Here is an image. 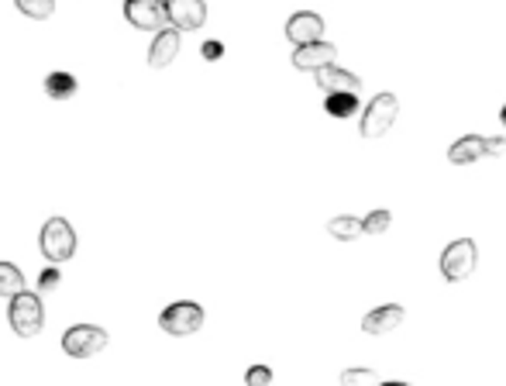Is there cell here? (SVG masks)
<instances>
[{
  "label": "cell",
  "mask_w": 506,
  "mask_h": 386,
  "mask_svg": "<svg viewBox=\"0 0 506 386\" xmlns=\"http://www.w3.org/2000/svg\"><path fill=\"white\" fill-rule=\"evenodd\" d=\"M7 300H11L7 304V321L14 328V335L18 338H34L42 331V324H45V304H42V297L21 290V293H14Z\"/></svg>",
  "instance_id": "6da1fadb"
},
{
  "label": "cell",
  "mask_w": 506,
  "mask_h": 386,
  "mask_svg": "<svg viewBox=\"0 0 506 386\" xmlns=\"http://www.w3.org/2000/svg\"><path fill=\"white\" fill-rule=\"evenodd\" d=\"M158 328L172 338H190L203 328V307L193 300H176L158 314Z\"/></svg>",
  "instance_id": "7a4b0ae2"
},
{
  "label": "cell",
  "mask_w": 506,
  "mask_h": 386,
  "mask_svg": "<svg viewBox=\"0 0 506 386\" xmlns=\"http://www.w3.org/2000/svg\"><path fill=\"white\" fill-rule=\"evenodd\" d=\"M38 245H42V256L59 266V262L76 256V231H73V225L65 218H49L45 228H42Z\"/></svg>",
  "instance_id": "3957f363"
},
{
  "label": "cell",
  "mask_w": 506,
  "mask_h": 386,
  "mask_svg": "<svg viewBox=\"0 0 506 386\" xmlns=\"http://www.w3.org/2000/svg\"><path fill=\"white\" fill-rule=\"evenodd\" d=\"M475 262H479V249H475L472 238H458L444 249L441 256V273L448 283H462L475 273Z\"/></svg>",
  "instance_id": "277c9868"
},
{
  "label": "cell",
  "mask_w": 506,
  "mask_h": 386,
  "mask_svg": "<svg viewBox=\"0 0 506 386\" xmlns=\"http://www.w3.org/2000/svg\"><path fill=\"white\" fill-rule=\"evenodd\" d=\"M107 349V331L96 324H73L63 335V352L73 359H90Z\"/></svg>",
  "instance_id": "5b68a950"
},
{
  "label": "cell",
  "mask_w": 506,
  "mask_h": 386,
  "mask_svg": "<svg viewBox=\"0 0 506 386\" xmlns=\"http://www.w3.org/2000/svg\"><path fill=\"white\" fill-rule=\"evenodd\" d=\"M396 114H400V100L393 94L372 96V104L362 114V138H382L386 131L393 128Z\"/></svg>",
  "instance_id": "8992f818"
},
{
  "label": "cell",
  "mask_w": 506,
  "mask_h": 386,
  "mask_svg": "<svg viewBox=\"0 0 506 386\" xmlns=\"http://www.w3.org/2000/svg\"><path fill=\"white\" fill-rule=\"evenodd\" d=\"M165 21L176 32H196L207 21V4L203 0H165Z\"/></svg>",
  "instance_id": "52a82bcc"
},
{
  "label": "cell",
  "mask_w": 506,
  "mask_h": 386,
  "mask_svg": "<svg viewBox=\"0 0 506 386\" xmlns=\"http://www.w3.org/2000/svg\"><path fill=\"white\" fill-rule=\"evenodd\" d=\"M125 18L142 32H156L165 25V4L162 0H125Z\"/></svg>",
  "instance_id": "ba28073f"
},
{
  "label": "cell",
  "mask_w": 506,
  "mask_h": 386,
  "mask_svg": "<svg viewBox=\"0 0 506 386\" xmlns=\"http://www.w3.org/2000/svg\"><path fill=\"white\" fill-rule=\"evenodd\" d=\"M338 59V49L331 45V42H307V45H296V52H293V66L296 69H303V73H317V69H324V66H331Z\"/></svg>",
  "instance_id": "9c48e42d"
},
{
  "label": "cell",
  "mask_w": 506,
  "mask_h": 386,
  "mask_svg": "<svg viewBox=\"0 0 506 386\" xmlns=\"http://www.w3.org/2000/svg\"><path fill=\"white\" fill-rule=\"evenodd\" d=\"M320 35H324V18L314 14V11H300V14H293V18H289V25H286V38H289L293 45L317 42Z\"/></svg>",
  "instance_id": "30bf717a"
},
{
  "label": "cell",
  "mask_w": 506,
  "mask_h": 386,
  "mask_svg": "<svg viewBox=\"0 0 506 386\" xmlns=\"http://www.w3.org/2000/svg\"><path fill=\"white\" fill-rule=\"evenodd\" d=\"M317 83H320V90L324 94H341V90H349V94H358L362 90V80L349 73V69H338V66H324V69H317Z\"/></svg>",
  "instance_id": "8fae6325"
},
{
  "label": "cell",
  "mask_w": 506,
  "mask_h": 386,
  "mask_svg": "<svg viewBox=\"0 0 506 386\" xmlns=\"http://www.w3.org/2000/svg\"><path fill=\"white\" fill-rule=\"evenodd\" d=\"M176 56H180V32L176 28H158L156 42L149 49V66L152 69H165Z\"/></svg>",
  "instance_id": "7c38bea8"
},
{
  "label": "cell",
  "mask_w": 506,
  "mask_h": 386,
  "mask_svg": "<svg viewBox=\"0 0 506 386\" xmlns=\"http://www.w3.org/2000/svg\"><path fill=\"white\" fill-rule=\"evenodd\" d=\"M403 307L400 304H386V307H376L372 314H365V321L362 328L369 331V335H389V331H396L400 324H403Z\"/></svg>",
  "instance_id": "4fadbf2b"
},
{
  "label": "cell",
  "mask_w": 506,
  "mask_h": 386,
  "mask_svg": "<svg viewBox=\"0 0 506 386\" xmlns=\"http://www.w3.org/2000/svg\"><path fill=\"white\" fill-rule=\"evenodd\" d=\"M482 156H486V138L482 135H465V138H458L448 149V159L455 162V166H469V162L482 159Z\"/></svg>",
  "instance_id": "5bb4252c"
},
{
  "label": "cell",
  "mask_w": 506,
  "mask_h": 386,
  "mask_svg": "<svg viewBox=\"0 0 506 386\" xmlns=\"http://www.w3.org/2000/svg\"><path fill=\"white\" fill-rule=\"evenodd\" d=\"M76 90H80V83L73 73H49L45 76V94L52 100H69V96H76Z\"/></svg>",
  "instance_id": "9a60e30c"
},
{
  "label": "cell",
  "mask_w": 506,
  "mask_h": 386,
  "mask_svg": "<svg viewBox=\"0 0 506 386\" xmlns=\"http://www.w3.org/2000/svg\"><path fill=\"white\" fill-rule=\"evenodd\" d=\"M324 111H327L331 118H351V114L358 111V94H349V90H341V94H327Z\"/></svg>",
  "instance_id": "2e32d148"
},
{
  "label": "cell",
  "mask_w": 506,
  "mask_h": 386,
  "mask_svg": "<svg viewBox=\"0 0 506 386\" xmlns=\"http://www.w3.org/2000/svg\"><path fill=\"white\" fill-rule=\"evenodd\" d=\"M25 290V273L14 262H0V297H14Z\"/></svg>",
  "instance_id": "e0dca14e"
},
{
  "label": "cell",
  "mask_w": 506,
  "mask_h": 386,
  "mask_svg": "<svg viewBox=\"0 0 506 386\" xmlns=\"http://www.w3.org/2000/svg\"><path fill=\"white\" fill-rule=\"evenodd\" d=\"M327 231H331L334 238H341V242H355V238L362 235V221H358V218H351V214H341V218L327 221Z\"/></svg>",
  "instance_id": "ac0fdd59"
},
{
  "label": "cell",
  "mask_w": 506,
  "mask_h": 386,
  "mask_svg": "<svg viewBox=\"0 0 506 386\" xmlns=\"http://www.w3.org/2000/svg\"><path fill=\"white\" fill-rule=\"evenodd\" d=\"M18 4V11L25 14V18H32V21H45V18H52V11H56V0H14Z\"/></svg>",
  "instance_id": "d6986e66"
},
{
  "label": "cell",
  "mask_w": 506,
  "mask_h": 386,
  "mask_svg": "<svg viewBox=\"0 0 506 386\" xmlns=\"http://www.w3.org/2000/svg\"><path fill=\"white\" fill-rule=\"evenodd\" d=\"M389 225H393L389 211H372L369 218H362V235H382V231H389Z\"/></svg>",
  "instance_id": "ffe728a7"
},
{
  "label": "cell",
  "mask_w": 506,
  "mask_h": 386,
  "mask_svg": "<svg viewBox=\"0 0 506 386\" xmlns=\"http://www.w3.org/2000/svg\"><path fill=\"white\" fill-rule=\"evenodd\" d=\"M341 383L345 386H376L380 383V376H376L372 369H345V373H341Z\"/></svg>",
  "instance_id": "44dd1931"
},
{
  "label": "cell",
  "mask_w": 506,
  "mask_h": 386,
  "mask_svg": "<svg viewBox=\"0 0 506 386\" xmlns=\"http://www.w3.org/2000/svg\"><path fill=\"white\" fill-rule=\"evenodd\" d=\"M245 383L249 386H269L272 383V369H265V366H252V369L245 373Z\"/></svg>",
  "instance_id": "7402d4cb"
},
{
  "label": "cell",
  "mask_w": 506,
  "mask_h": 386,
  "mask_svg": "<svg viewBox=\"0 0 506 386\" xmlns=\"http://www.w3.org/2000/svg\"><path fill=\"white\" fill-rule=\"evenodd\" d=\"M59 280H63V276H59V269H56V262H52V266H49V269L38 276V287H42V293H49V290L59 287Z\"/></svg>",
  "instance_id": "603a6c76"
},
{
  "label": "cell",
  "mask_w": 506,
  "mask_h": 386,
  "mask_svg": "<svg viewBox=\"0 0 506 386\" xmlns=\"http://www.w3.org/2000/svg\"><path fill=\"white\" fill-rule=\"evenodd\" d=\"M200 56H203L207 63H218V59H221V56H224V45H221V42H203Z\"/></svg>",
  "instance_id": "cb8c5ba5"
},
{
  "label": "cell",
  "mask_w": 506,
  "mask_h": 386,
  "mask_svg": "<svg viewBox=\"0 0 506 386\" xmlns=\"http://www.w3.org/2000/svg\"><path fill=\"white\" fill-rule=\"evenodd\" d=\"M486 152H489V156H503L506 138H500V135H496V138H486Z\"/></svg>",
  "instance_id": "d4e9b609"
},
{
  "label": "cell",
  "mask_w": 506,
  "mask_h": 386,
  "mask_svg": "<svg viewBox=\"0 0 506 386\" xmlns=\"http://www.w3.org/2000/svg\"><path fill=\"white\" fill-rule=\"evenodd\" d=\"M503 125H506V107H503Z\"/></svg>",
  "instance_id": "484cf974"
},
{
  "label": "cell",
  "mask_w": 506,
  "mask_h": 386,
  "mask_svg": "<svg viewBox=\"0 0 506 386\" xmlns=\"http://www.w3.org/2000/svg\"><path fill=\"white\" fill-rule=\"evenodd\" d=\"M162 4H165V0H162Z\"/></svg>",
  "instance_id": "4316f807"
}]
</instances>
